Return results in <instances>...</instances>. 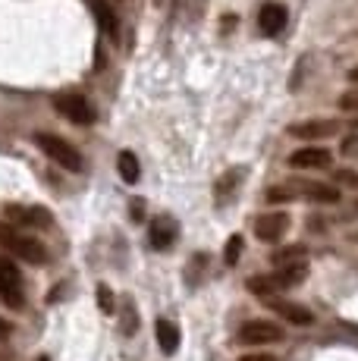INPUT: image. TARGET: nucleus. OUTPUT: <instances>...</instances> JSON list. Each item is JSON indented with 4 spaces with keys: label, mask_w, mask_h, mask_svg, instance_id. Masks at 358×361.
Listing matches in <instances>:
<instances>
[{
    "label": "nucleus",
    "mask_w": 358,
    "mask_h": 361,
    "mask_svg": "<svg viewBox=\"0 0 358 361\" xmlns=\"http://www.w3.org/2000/svg\"><path fill=\"white\" fill-rule=\"evenodd\" d=\"M35 145L41 151H44L47 157H51L54 164H60L63 170H70V173H82V154L73 148V145H66L63 138H57V135H51V132H38L35 135Z\"/></svg>",
    "instance_id": "1"
},
{
    "label": "nucleus",
    "mask_w": 358,
    "mask_h": 361,
    "mask_svg": "<svg viewBox=\"0 0 358 361\" xmlns=\"http://www.w3.org/2000/svg\"><path fill=\"white\" fill-rule=\"evenodd\" d=\"M0 242H4V245L10 248L19 261H25V264H41L47 258L44 245H41L38 239H32V235H19V233L6 230V226H0Z\"/></svg>",
    "instance_id": "2"
},
{
    "label": "nucleus",
    "mask_w": 358,
    "mask_h": 361,
    "mask_svg": "<svg viewBox=\"0 0 358 361\" xmlns=\"http://www.w3.org/2000/svg\"><path fill=\"white\" fill-rule=\"evenodd\" d=\"M54 107H57L66 120H73L75 126H88V123H94V110H92V104L85 101V94L63 92V94L54 98Z\"/></svg>",
    "instance_id": "3"
},
{
    "label": "nucleus",
    "mask_w": 358,
    "mask_h": 361,
    "mask_svg": "<svg viewBox=\"0 0 358 361\" xmlns=\"http://www.w3.org/2000/svg\"><path fill=\"white\" fill-rule=\"evenodd\" d=\"M0 298L10 308H23V274L16 270V264L10 258H0Z\"/></svg>",
    "instance_id": "4"
},
{
    "label": "nucleus",
    "mask_w": 358,
    "mask_h": 361,
    "mask_svg": "<svg viewBox=\"0 0 358 361\" xmlns=\"http://www.w3.org/2000/svg\"><path fill=\"white\" fill-rule=\"evenodd\" d=\"M4 214H6V220L16 226H41V230H47V226L54 224V214L38 204H6Z\"/></svg>",
    "instance_id": "5"
},
{
    "label": "nucleus",
    "mask_w": 358,
    "mask_h": 361,
    "mask_svg": "<svg viewBox=\"0 0 358 361\" xmlns=\"http://www.w3.org/2000/svg\"><path fill=\"white\" fill-rule=\"evenodd\" d=\"M283 339V327L273 321H249L239 330V343L245 345H271Z\"/></svg>",
    "instance_id": "6"
},
{
    "label": "nucleus",
    "mask_w": 358,
    "mask_h": 361,
    "mask_svg": "<svg viewBox=\"0 0 358 361\" xmlns=\"http://www.w3.org/2000/svg\"><path fill=\"white\" fill-rule=\"evenodd\" d=\"M336 132H340V123H333V120H305V123L289 126V135L299 138V142H321V138H330Z\"/></svg>",
    "instance_id": "7"
},
{
    "label": "nucleus",
    "mask_w": 358,
    "mask_h": 361,
    "mask_svg": "<svg viewBox=\"0 0 358 361\" xmlns=\"http://www.w3.org/2000/svg\"><path fill=\"white\" fill-rule=\"evenodd\" d=\"M333 161V154H330L327 148H321V145H305V148L292 151L289 154V164L299 166V170H318V166H330Z\"/></svg>",
    "instance_id": "8"
},
{
    "label": "nucleus",
    "mask_w": 358,
    "mask_h": 361,
    "mask_svg": "<svg viewBox=\"0 0 358 361\" xmlns=\"http://www.w3.org/2000/svg\"><path fill=\"white\" fill-rule=\"evenodd\" d=\"M289 230V217L286 214H264V217L254 220V235H258L261 242H280Z\"/></svg>",
    "instance_id": "9"
},
{
    "label": "nucleus",
    "mask_w": 358,
    "mask_h": 361,
    "mask_svg": "<svg viewBox=\"0 0 358 361\" xmlns=\"http://www.w3.org/2000/svg\"><path fill=\"white\" fill-rule=\"evenodd\" d=\"M176 220L173 217H157V220H151V226H148V242H151V248L154 252H167L170 245L176 242Z\"/></svg>",
    "instance_id": "10"
},
{
    "label": "nucleus",
    "mask_w": 358,
    "mask_h": 361,
    "mask_svg": "<svg viewBox=\"0 0 358 361\" xmlns=\"http://www.w3.org/2000/svg\"><path fill=\"white\" fill-rule=\"evenodd\" d=\"M264 305H271L280 317H286V321L295 324V327H308V324L314 321L311 311L302 308V305H295V302H280V298H271V302H264Z\"/></svg>",
    "instance_id": "11"
},
{
    "label": "nucleus",
    "mask_w": 358,
    "mask_h": 361,
    "mask_svg": "<svg viewBox=\"0 0 358 361\" xmlns=\"http://www.w3.org/2000/svg\"><path fill=\"white\" fill-rule=\"evenodd\" d=\"M286 19H289V13H286L283 4H264L261 6V32L264 35H280L286 29Z\"/></svg>",
    "instance_id": "12"
},
{
    "label": "nucleus",
    "mask_w": 358,
    "mask_h": 361,
    "mask_svg": "<svg viewBox=\"0 0 358 361\" xmlns=\"http://www.w3.org/2000/svg\"><path fill=\"white\" fill-rule=\"evenodd\" d=\"M245 179V170L242 166H233V170H226L223 176L217 179L214 185V204H226V201H233V192H236V185Z\"/></svg>",
    "instance_id": "13"
},
{
    "label": "nucleus",
    "mask_w": 358,
    "mask_h": 361,
    "mask_svg": "<svg viewBox=\"0 0 358 361\" xmlns=\"http://www.w3.org/2000/svg\"><path fill=\"white\" fill-rule=\"evenodd\" d=\"M154 333H157V345H161L163 355H173V352L179 349V327L173 321L161 317V321L154 324Z\"/></svg>",
    "instance_id": "14"
},
{
    "label": "nucleus",
    "mask_w": 358,
    "mask_h": 361,
    "mask_svg": "<svg viewBox=\"0 0 358 361\" xmlns=\"http://www.w3.org/2000/svg\"><path fill=\"white\" fill-rule=\"evenodd\" d=\"M292 189H302L305 198L318 201V204H336L340 201V189L336 185H323V183H295Z\"/></svg>",
    "instance_id": "15"
},
{
    "label": "nucleus",
    "mask_w": 358,
    "mask_h": 361,
    "mask_svg": "<svg viewBox=\"0 0 358 361\" xmlns=\"http://www.w3.org/2000/svg\"><path fill=\"white\" fill-rule=\"evenodd\" d=\"M116 170H120V179L126 185H135L139 176H142V164L132 151H120V157H116Z\"/></svg>",
    "instance_id": "16"
},
{
    "label": "nucleus",
    "mask_w": 358,
    "mask_h": 361,
    "mask_svg": "<svg viewBox=\"0 0 358 361\" xmlns=\"http://www.w3.org/2000/svg\"><path fill=\"white\" fill-rule=\"evenodd\" d=\"M305 276H308V264L302 261V264H289V267H280L277 274H273V280H277L280 289H292V286H299V283H305Z\"/></svg>",
    "instance_id": "17"
},
{
    "label": "nucleus",
    "mask_w": 358,
    "mask_h": 361,
    "mask_svg": "<svg viewBox=\"0 0 358 361\" xmlns=\"http://www.w3.org/2000/svg\"><path fill=\"white\" fill-rule=\"evenodd\" d=\"M249 293L264 298V302H271V298H277L280 286H277V280H273V274H261V276H252L249 280Z\"/></svg>",
    "instance_id": "18"
},
{
    "label": "nucleus",
    "mask_w": 358,
    "mask_h": 361,
    "mask_svg": "<svg viewBox=\"0 0 358 361\" xmlns=\"http://www.w3.org/2000/svg\"><path fill=\"white\" fill-rule=\"evenodd\" d=\"M116 314L123 317V333H126V336H132L135 327H139V317H135V305H132V298H123V302L116 305Z\"/></svg>",
    "instance_id": "19"
},
{
    "label": "nucleus",
    "mask_w": 358,
    "mask_h": 361,
    "mask_svg": "<svg viewBox=\"0 0 358 361\" xmlns=\"http://www.w3.org/2000/svg\"><path fill=\"white\" fill-rule=\"evenodd\" d=\"M302 261H305V245H286L280 252H273L277 267H289V264H302Z\"/></svg>",
    "instance_id": "20"
},
{
    "label": "nucleus",
    "mask_w": 358,
    "mask_h": 361,
    "mask_svg": "<svg viewBox=\"0 0 358 361\" xmlns=\"http://www.w3.org/2000/svg\"><path fill=\"white\" fill-rule=\"evenodd\" d=\"M88 4H92V10L98 13L101 29H104L107 35H116V16H113V10H110L104 0H88Z\"/></svg>",
    "instance_id": "21"
},
{
    "label": "nucleus",
    "mask_w": 358,
    "mask_h": 361,
    "mask_svg": "<svg viewBox=\"0 0 358 361\" xmlns=\"http://www.w3.org/2000/svg\"><path fill=\"white\" fill-rule=\"evenodd\" d=\"M242 248H245V242H242V235H239V233L226 239V248H223L226 267H236V264H239V255H242Z\"/></svg>",
    "instance_id": "22"
},
{
    "label": "nucleus",
    "mask_w": 358,
    "mask_h": 361,
    "mask_svg": "<svg viewBox=\"0 0 358 361\" xmlns=\"http://www.w3.org/2000/svg\"><path fill=\"white\" fill-rule=\"evenodd\" d=\"M98 305H101L104 314H116V298H113V293H110V286H104V283L98 286Z\"/></svg>",
    "instance_id": "23"
},
{
    "label": "nucleus",
    "mask_w": 358,
    "mask_h": 361,
    "mask_svg": "<svg viewBox=\"0 0 358 361\" xmlns=\"http://www.w3.org/2000/svg\"><path fill=\"white\" fill-rule=\"evenodd\" d=\"M271 204H283V201L292 198V185H273V189H267V195H264Z\"/></svg>",
    "instance_id": "24"
},
{
    "label": "nucleus",
    "mask_w": 358,
    "mask_h": 361,
    "mask_svg": "<svg viewBox=\"0 0 358 361\" xmlns=\"http://www.w3.org/2000/svg\"><path fill=\"white\" fill-rule=\"evenodd\" d=\"M333 179H336V185H346V189H358V173H352V170H336V173H333Z\"/></svg>",
    "instance_id": "25"
},
{
    "label": "nucleus",
    "mask_w": 358,
    "mask_h": 361,
    "mask_svg": "<svg viewBox=\"0 0 358 361\" xmlns=\"http://www.w3.org/2000/svg\"><path fill=\"white\" fill-rule=\"evenodd\" d=\"M340 110H358V92H349L340 98Z\"/></svg>",
    "instance_id": "26"
},
{
    "label": "nucleus",
    "mask_w": 358,
    "mask_h": 361,
    "mask_svg": "<svg viewBox=\"0 0 358 361\" xmlns=\"http://www.w3.org/2000/svg\"><path fill=\"white\" fill-rule=\"evenodd\" d=\"M129 217H132L135 224H142V217H144V201H139V198H135L132 204H129Z\"/></svg>",
    "instance_id": "27"
},
{
    "label": "nucleus",
    "mask_w": 358,
    "mask_h": 361,
    "mask_svg": "<svg viewBox=\"0 0 358 361\" xmlns=\"http://www.w3.org/2000/svg\"><path fill=\"white\" fill-rule=\"evenodd\" d=\"M239 361H277L273 355H264V352H254V355H242Z\"/></svg>",
    "instance_id": "28"
},
{
    "label": "nucleus",
    "mask_w": 358,
    "mask_h": 361,
    "mask_svg": "<svg viewBox=\"0 0 358 361\" xmlns=\"http://www.w3.org/2000/svg\"><path fill=\"white\" fill-rule=\"evenodd\" d=\"M355 145H358V138H346V145H342V151H346V154H355Z\"/></svg>",
    "instance_id": "29"
},
{
    "label": "nucleus",
    "mask_w": 358,
    "mask_h": 361,
    "mask_svg": "<svg viewBox=\"0 0 358 361\" xmlns=\"http://www.w3.org/2000/svg\"><path fill=\"white\" fill-rule=\"evenodd\" d=\"M349 82H358V66L352 69V73H349Z\"/></svg>",
    "instance_id": "30"
},
{
    "label": "nucleus",
    "mask_w": 358,
    "mask_h": 361,
    "mask_svg": "<svg viewBox=\"0 0 358 361\" xmlns=\"http://www.w3.org/2000/svg\"><path fill=\"white\" fill-rule=\"evenodd\" d=\"M4 336H6V324L0 321V339H4Z\"/></svg>",
    "instance_id": "31"
},
{
    "label": "nucleus",
    "mask_w": 358,
    "mask_h": 361,
    "mask_svg": "<svg viewBox=\"0 0 358 361\" xmlns=\"http://www.w3.org/2000/svg\"><path fill=\"white\" fill-rule=\"evenodd\" d=\"M38 361H51V358H47V355H41V358H38Z\"/></svg>",
    "instance_id": "32"
},
{
    "label": "nucleus",
    "mask_w": 358,
    "mask_h": 361,
    "mask_svg": "<svg viewBox=\"0 0 358 361\" xmlns=\"http://www.w3.org/2000/svg\"><path fill=\"white\" fill-rule=\"evenodd\" d=\"M154 4H163V0H154Z\"/></svg>",
    "instance_id": "33"
}]
</instances>
